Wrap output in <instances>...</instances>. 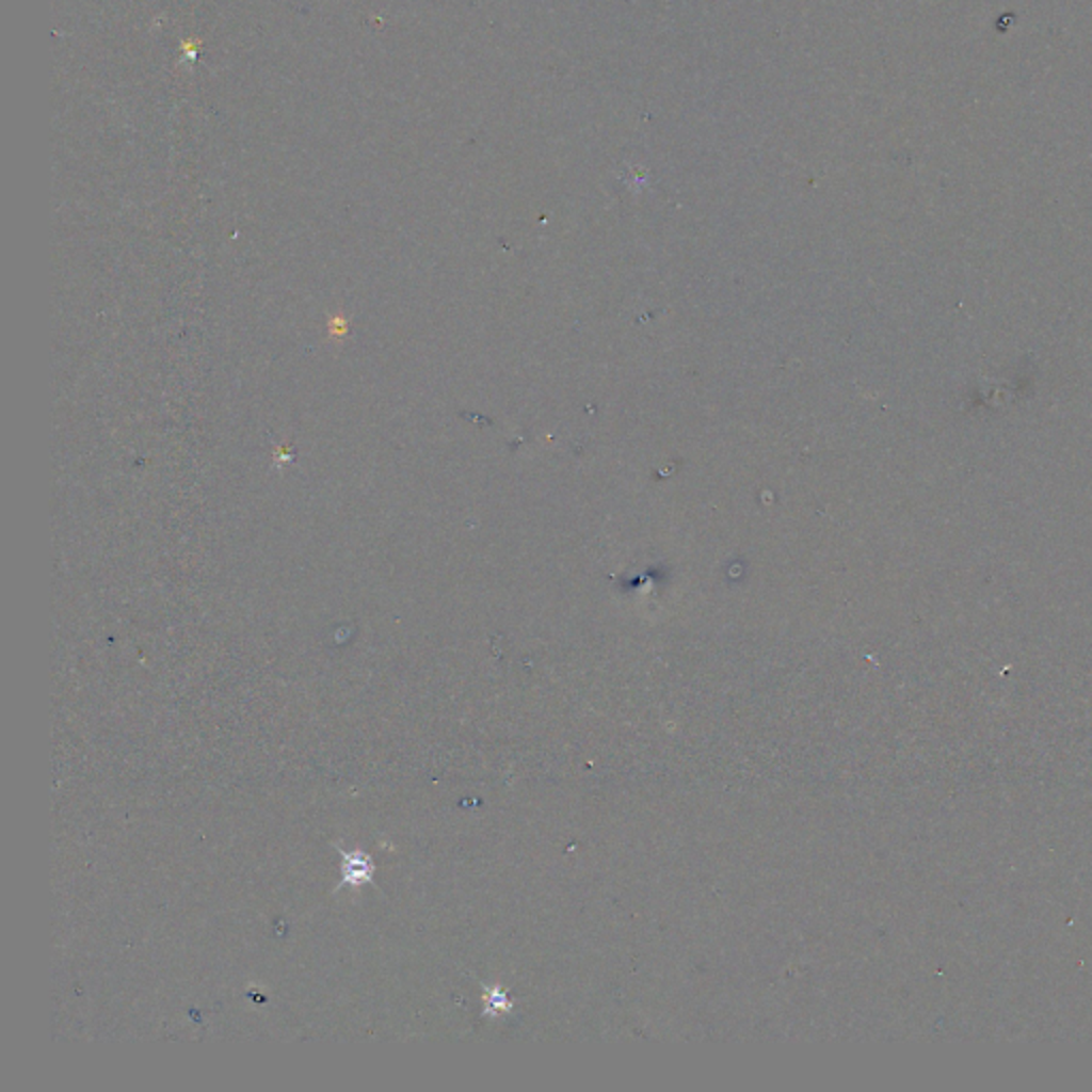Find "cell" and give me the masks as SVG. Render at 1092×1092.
I'll return each mask as SVG.
<instances>
[{
  "label": "cell",
  "mask_w": 1092,
  "mask_h": 1092,
  "mask_svg": "<svg viewBox=\"0 0 1092 1092\" xmlns=\"http://www.w3.org/2000/svg\"><path fill=\"white\" fill-rule=\"evenodd\" d=\"M343 860H346V874H343V881L346 883H363V881H369L371 877V866L367 860H363L358 853L356 855H348L343 853Z\"/></svg>",
  "instance_id": "1"
}]
</instances>
